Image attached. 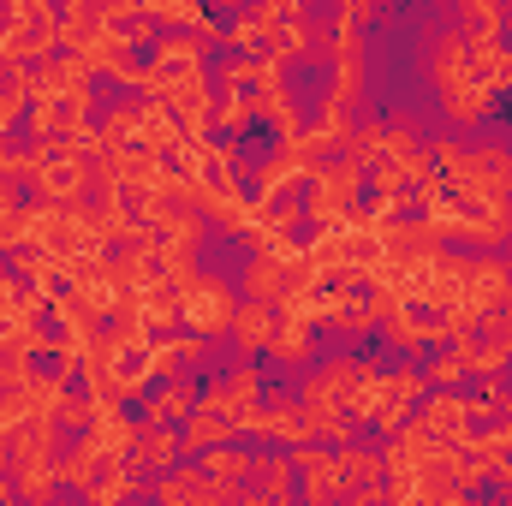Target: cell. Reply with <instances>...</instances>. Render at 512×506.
Segmentation results:
<instances>
[{
  "label": "cell",
  "mask_w": 512,
  "mask_h": 506,
  "mask_svg": "<svg viewBox=\"0 0 512 506\" xmlns=\"http://www.w3.org/2000/svg\"><path fill=\"white\" fill-rule=\"evenodd\" d=\"M334 328H340V334H352V340H364L370 328H382V316H376V304H370V298H352V292H346V304L334 310Z\"/></svg>",
  "instance_id": "cell-16"
},
{
  "label": "cell",
  "mask_w": 512,
  "mask_h": 506,
  "mask_svg": "<svg viewBox=\"0 0 512 506\" xmlns=\"http://www.w3.org/2000/svg\"><path fill=\"white\" fill-rule=\"evenodd\" d=\"M143 12H149L161 30H197L209 6H203V0H143Z\"/></svg>",
  "instance_id": "cell-15"
},
{
  "label": "cell",
  "mask_w": 512,
  "mask_h": 506,
  "mask_svg": "<svg viewBox=\"0 0 512 506\" xmlns=\"http://www.w3.org/2000/svg\"><path fill=\"white\" fill-rule=\"evenodd\" d=\"M340 471H346V483L358 489V483H376V477H382V459H376L370 447L346 441V447H340Z\"/></svg>",
  "instance_id": "cell-17"
},
{
  "label": "cell",
  "mask_w": 512,
  "mask_h": 506,
  "mask_svg": "<svg viewBox=\"0 0 512 506\" xmlns=\"http://www.w3.org/2000/svg\"><path fill=\"white\" fill-rule=\"evenodd\" d=\"M435 90H441V108L459 120V126H477L483 114H489V90H483V78H477V66H471V54H465V30H447L441 42H435Z\"/></svg>",
  "instance_id": "cell-1"
},
{
  "label": "cell",
  "mask_w": 512,
  "mask_h": 506,
  "mask_svg": "<svg viewBox=\"0 0 512 506\" xmlns=\"http://www.w3.org/2000/svg\"><path fill=\"white\" fill-rule=\"evenodd\" d=\"M233 286L221 280V274H191V280H179V322L185 328H197L203 340H221V334H233Z\"/></svg>",
  "instance_id": "cell-3"
},
{
  "label": "cell",
  "mask_w": 512,
  "mask_h": 506,
  "mask_svg": "<svg viewBox=\"0 0 512 506\" xmlns=\"http://www.w3.org/2000/svg\"><path fill=\"white\" fill-rule=\"evenodd\" d=\"M161 108H173L185 131H209V114H215V90L203 78V66H185V72H161L155 90H149Z\"/></svg>",
  "instance_id": "cell-4"
},
{
  "label": "cell",
  "mask_w": 512,
  "mask_h": 506,
  "mask_svg": "<svg viewBox=\"0 0 512 506\" xmlns=\"http://www.w3.org/2000/svg\"><path fill=\"white\" fill-rule=\"evenodd\" d=\"M203 471H209V477H221V483H239V477H251V471H256V459H245V453H233V447L221 441V447H209Z\"/></svg>",
  "instance_id": "cell-19"
},
{
  "label": "cell",
  "mask_w": 512,
  "mask_h": 506,
  "mask_svg": "<svg viewBox=\"0 0 512 506\" xmlns=\"http://www.w3.org/2000/svg\"><path fill=\"white\" fill-rule=\"evenodd\" d=\"M179 453H185V447H179V435H173V429H167V423H137V441H131V465H161V471H167V465H179Z\"/></svg>",
  "instance_id": "cell-10"
},
{
  "label": "cell",
  "mask_w": 512,
  "mask_h": 506,
  "mask_svg": "<svg viewBox=\"0 0 512 506\" xmlns=\"http://www.w3.org/2000/svg\"><path fill=\"white\" fill-rule=\"evenodd\" d=\"M370 18H376V0H340V18H334V24H358V30H364Z\"/></svg>",
  "instance_id": "cell-23"
},
{
  "label": "cell",
  "mask_w": 512,
  "mask_h": 506,
  "mask_svg": "<svg viewBox=\"0 0 512 506\" xmlns=\"http://www.w3.org/2000/svg\"><path fill=\"white\" fill-rule=\"evenodd\" d=\"M233 435H239V429H233V417H221V411H203V405H197V411L185 417L179 447H185V453H209V447H221V441H233Z\"/></svg>",
  "instance_id": "cell-12"
},
{
  "label": "cell",
  "mask_w": 512,
  "mask_h": 506,
  "mask_svg": "<svg viewBox=\"0 0 512 506\" xmlns=\"http://www.w3.org/2000/svg\"><path fill=\"white\" fill-rule=\"evenodd\" d=\"M84 441H90L102 459H126L131 441H137V423H131V417H120L114 405H96V417L84 423Z\"/></svg>",
  "instance_id": "cell-7"
},
{
  "label": "cell",
  "mask_w": 512,
  "mask_h": 506,
  "mask_svg": "<svg viewBox=\"0 0 512 506\" xmlns=\"http://www.w3.org/2000/svg\"><path fill=\"white\" fill-rule=\"evenodd\" d=\"M245 292L262 298V304H280V298H286V256L256 251L251 268H245Z\"/></svg>",
  "instance_id": "cell-13"
},
{
  "label": "cell",
  "mask_w": 512,
  "mask_h": 506,
  "mask_svg": "<svg viewBox=\"0 0 512 506\" xmlns=\"http://www.w3.org/2000/svg\"><path fill=\"white\" fill-rule=\"evenodd\" d=\"M137 483H131V471H120V459H108V477L102 483H90V495L96 501H120V495H131Z\"/></svg>",
  "instance_id": "cell-20"
},
{
  "label": "cell",
  "mask_w": 512,
  "mask_h": 506,
  "mask_svg": "<svg viewBox=\"0 0 512 506\" xmlns=\"http://www.w3.org/2000/svg\"><path fill=\"white\" fill-rule=\"evenodd\" d=\"M256 489H262V495H286V489H292V459H268Z\"/></svg>",
  "instance_id": "cell-21"
},
{
  "label": "cell",
  "mask_w": 512,
  "mask_h": 506,
  "mask_svg": "<svg viewBox=\"0 0 512 506\" xmlns=\"http://www.w3.org/2000/svg\"><path fill=\"white\" fill-rule=\"evenodd\" d=\"M382 334L399 346V352H417V346H429V340H447V328H441V322H417L411 304L393 310V316H382Z\"/></svg>",
  "instance_id": "cell-14"
},
{
  "label": "cell",
  "mask_w": 512,
  "mask_h": 506,
  "mask_svg": "<svg viewBox=\"0 0 512 506\" xmlns=\"http://www.w3.org/2000/svg\"><path fill=\"white\" fill-rule=\"evenodd\" d=\"M203 48H209V36H203V30H191V36L161 30V36H155V48H149V66H155V78H161V72H185V66H197V60H203Z\"/></svg>",
  "instance_id": "cell-8"
},
{
  "label": "cell",
  "mask_w": 512,
  "mask_h": 506,
  "mask_svg": "<svg viewBox=\"0 0 512 506\" xmlns=\"http://www.w3.org/2000/svg\"><path fill=\"white\" fill-rule=\"evenodd\" d=\"M459 376H465V358H459V352L447 346V352H441V358L429 364V376H423V381H435V387H453Z\"/></svg>",
  "instance_id": "cell-22"
},
{
  "label": "cell",
  "mask_w": 512,
  "mask_h": 506,
  "mask_svg": "<svg viewBox=\"0 0 512 506\" xmlns=\"http://www.w3.org/2000/svg\"><path fill=\"white\" fill-rule=\"evenodd\" d=\"M364 179H370V167H364V161H352V155L310 167V203H304V215H310L316 227L346 221V215L358 209V197H364Z\"/></svg>",
  "instance_id": "cell-2"
},
{
  "label": "cell",
  "mask_w": 512,
  "mask_h": 506,
  "mask_svg": "<svg viewBox=\"0 0 512 506\" xmlns=\"http://www.w3.org/2000/svg\"><path fill=\"white\" fill-rule=\"evenodd\" d=\"M233 340H239L245 358L268 352V340H274V304H262V298L239 304V310H233Z\"/></svg>",
  "instance_id": "cell-9"
},
{
  "label": "cell",
  "mask_w": 512,
  "mask_h": 506,
  "mask_svg": "<svg viewBox=\"0 0 512 506\" xmlns=\"http://www.w3.org/2000/svg\"><path fill=\"white\" fill-rule=\"evenodd\" d=\"M203 352H209V340H203L197 328H185L179 340H167V334H149V370H155V376H179V370H191Z\"/></svg>",
  "instance_id": "cell-6"
},
{
  "label": "cell",
  "mask_w": 512,
  "mask_h": 506,
  "mask_svg": "<svg viewBox=\"0 0 512 506\" xmlns=\"http://www.w3.org/2000/svg\"><path fill=\"white\" fill-rule=\"evenodd\" d=\"M256 120V108H251V90H227L221 96V108H215V126L227 131V137H239V131Z\"/></svg>",
  "instance_id": "cell-18"
},
{
  "label": "cell",
  "mask_w": 512,
  "mask_h": 506,
  "mask_svg": "<svg viewBox=\"0 0 512 506\" xmlns=\"http://www.w3.org/2000/svg\"><path fill=\"white\" fill-rule=\"evenodd\" d=\"M417 399H423V376H417V370H393V376H382L376 423H382V429H399V423L417 411Z\"/></svg>",
  "instance_id": "cell-5"
},
{
  "label": "cell",
  "mask_w": 512,
  "mask_h": 506,
  "mask_svg": "<svg viewBox=\"0 0 512 506\" xmlns=\"http://www.w3.org/2000/svg\"><path fill=\"white\" fill-rule=\"evenodd\" d=\"M143 411H149V423H185V417L197 411V387H191V381H179V376H167L155 393H149V405H143Z\"/></svg>",
  "instance_id": "cell-11"
}]
</instances>
